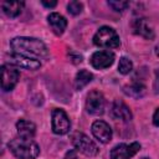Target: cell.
Segmentation results:
<instances>
[{"mask_svg": "<svg viewBox=\"0 0 159 159\" xmlns=\"http://www.w3.org/2000/svg\"><path fill=\"white\" fill-rule=\"evenodd\" d=\"M10 46L15 52H27L36 56H47L48 51L45 43L35 37H15L10 41Z\"/></svg>", "mask_w": 159, "mask_h": 159, "instance_id": "cell-1", "label": "cell"}, {"mask_svg": "<svg viewBox=\"0 0 159 159\" xmlns=\"http://www.w3.org/2000/svg\"><path fill=\"white\" fill-rule=\"evenodd\" d=\"M9 149L19 159H35L40 154V148L32 139L21 137L10 140Z\"/></svg>", "mask_w": 159, "mask_h": 159, "instance_id": "cell-2", "label": "cell"}, {"mask_svg": "<svg viewBox=\"0 0 159 159\" xmlns=\"http://www.w3.org/2000/svg\"><path fill=\"white\" fill-rule=\"evenodd\" d=\"M93 43L102 48H117L120 45L119 36L109 26H102L93 36Z\"/></svg>", "mask_w": 159, "mask_h": 159, "instance_id": "cell-3", "label": "cell"}, {"mask_svg": "<svg viewBox=\"0 0 159 159\" xmlns=\"http://www.w3.org/2000/svg\"><path fill=\"white\" fill-rule=\"evenodd\" d=\"M72 144L77 150H80L87 157H94L98 154V147L96 145V143L83 133H80V132L73 133Z\"/></svg>", "mask_w": 159, "mask_h": 159, "instance_id": "cell-4", "label": "cell"}, {"mask_svg": "<svg viewBox=\"0 0 159 159\" xmlns=\"http://www.w3.org/2000/svg\"><path fill=\"white\" fill-rule=\"evenodd\" d=\"M20 78V72L17 68L9 66V65H2L1 66V88L2 91H11L17 81Z\"/></svg>", "mask_w": 159, "mask_h": 159, "instance_id": "cell-5", "label": "cell"}, {"mask_svg": "<svg viewBox=\"0 0 159 159\" xmlns=\"http://www.w3.org/2000/svg\"><path fill=\"white\" fill-rule=\"evenodd\" d=\"M104 97L101 92L98 91H92L87 96L86 101V109L88 113L93 116H99L104 112Z\"/></svg>", "mask_w": 159, "mask_h": 159, "instance_id": "cell-6", "label": "cell"}, {"mask_svg": "<svg viewBox=\"0 0 159 159\" xmlns=\"http://www.w3.org/2000/svg\"><path fill=\"white\" fill-rule=\"evenodd\" d=\"M140 149V144L134 142L130 144H118L111 150V159H130Z\"/></svg>", "mask_w": 159, "mask_h": 159, "instance_id": "cell-7", "label": "cell"}, {"mask_svg": "<svg viewBox=\"0 0 159 159\" xmlns=\"http://www.w3.org/2000/svg\"><path fill=\"white\" fill-rule=\"evenodd\" d=\"M71 128L70 119L65 111L53 109L52 112V130L56 134H66Z\"/></svg>", "mask_w": 159, "mask_h": 159, "instance_id": "cell-8", "label": "cell"}, {"mask_svg": "<svg viewBox=\"0 0 159 159\" xmlns=\"http://www.w3.org/2000/svg\"><path fill=\"white\" fill-rule=\"evenodd\" d=\"M89 61H91V65L97 70L107 68L113 65L114 53L111 51H97L91 56Z\"/></svg>", "mask_w": 159, "mask_h": 159, "instance_id": "cell-9", "label": "cell"}, {"mask_svg": "<svg viewBox=\"0 0 159 159\" xmlns=\"http://www.w3.org/2000/svg\"><path fill=\"white\" fill-rule=\"evenodd\" d=\"M10 63H12L17 67L26 68V70H37L41 66L40 61H37L35 58H30V57L21 55L19 52L10 53Z\"/></svg>", "mask_w": 159, "mask_h": 159, "instance_id": "cell-10", "label": "cell"}, {"mask_svg": "<svg viewBox=\"0 0 159 159\" xmlns=\"http://www.w3.org/2000/svg\"><path fill=\"white\" fill-rule=\"evenodd\" d=\"M92 133L101 143H108L112 139V129L103 120H96L92 124Z\"/></svg>", "mask_w": 159, "mask_h": 159, "instance_id": "cell-11", "label": "cell"}, {"mask_svg": "<svg viewBox=\"0 0 159 159\" xmlns=\"http://www.w3.org/2000/svg\"><path fill=\"white\" fill-rule=\"evenodd\" d=\"M112 116L116 119H120L124 122H128L132 119V112L129 107L120 99H117L112 106Z\"/></svg>", "mask_w": 159, "mask_h": 159, "instance_id": "cell-12", "label": "cell"}, {"mask_svg": "<svg viewBox=\"0 0 159 159\" xmlns=\"http://www.w3.org/2000/svg\"><path fill=\"white\" fill-rule=\"evenodd\" d=\"M47 20H48V25L51 26L52 31L57 36H60L65 32V30L67 27V20L62 15H60L58 12H51L48 15Z\"/></svg>", "mask_w": 159, "mask_h": 159, "instance_id": "cell-13", "label": "cell"}, {"mask_svg": "<svg viewBox=\"0 0 159 159\" xmlns=\"http://www.w3.org/2000/svg\"><path fill=\"white\" fill-rule=\"evenodd\" d=\"M134 32L144 39H154V30L147 19H137L134 22Z\"/></svg>", "mask_w": 159, "mask_h": 159, "instance_id": "cell-14", "label": "cell"}, {"mask_svg": "<svg viewBox=\"0 0 159 159\" xmlns=\"http://www.w3.org/2000/svg\"><path fill=\"white\" fill-rule=\"evenodd\" d=\"M16 129H17V134L21 138H26V139H32L35 133H36V125L26 119H20L16 123Z\"/></svg>", "mask_w": 159, "mask_h": 159, "instance_id": "cell-15", "label": "cell"}, {"mask_svg": "<svg viewBox=\"0 0 159 159\" xmlns=\"http://www.w3.org/2000/svg\"><path fill=\"white\" fill-rule=\"evenodd\" d=\"M24 7L22 1H2L1 2V9L4 14L9 17H16Z\"/></svg>", "mask_w": 159, "mask_h": 159, "instance_id": "cell-16", "label": "cell"}, {"mask_svg": "<svg viewBox=\"0 0 159 159\" xmlns=\"http://www.w3.org/2000/svg\"><path fill=\"white\" fill-rule=\"evenodd\" d=\"M123 91L127 96L129 97H133V98H140L144 96L145 93V86L142 83V82H138V81H134L132 82L130 84H127L123 87Z\"/></svg>", "mask_w": 159, "mask_h": 159, "instance_id": "cell-17", "label": "cell"}, {"mask_svg": "<svg viewBox=\"0 0 159 159\" xmlns=\"http://www.w3.org/2000/svg\"><path fill=\"white\" fill-rule=\"evenodd\" d=\"M93 76L89 71L87 70H81L77 75H76V80H75V87L76 89H82L84 86H87L91 81H92Z\"/></svg>", "mask_w": 159, "mask_h": 159, "instance_id": "cell-18", "label": "cell"}, {"mask_svg": "<svg viewBox=\"0 0 159 159\" xmlns=\"http://www.w3.org/2000/svg\"><path fill=\"white\" fill-rule=\"evenodd\" d=\"M133 70V63L130 60H128L127 57H122L119 60V63H118V71L122 73V75H128L130 71Z\"/></svg>", "mask_w": 159, "mask_h": 159, "instance_id": "cell-19", "label": "cell"}, {"mask_svg": "<svg viewBox=\"0 0 159 159\" xmlns=\"http://www.w3.org/2000/svg\"><path fill=\"white\" fill-rule=\"evenodd\" d=\"M108 5L114 10V11H123L125 10L128 6H129V2L128 1H118V0H109L108 1Z\"/></svg>", "mask_w": 159, "mask_h": 159, "instance_id": "cell-20", "label": "cell"}, {"mask_svg": "<svg viewBox=\"0 0 159 159\" xmlns=\"http://www.w3.org/2000/svg\"><path fill=\"white\" fill-rule=\"evenodd\" d=\"M67 9H68V12L71 15H78L82 9H83V5L80 2V1H71L68 5H67Z\"/></svg>", "mask_w": 159, "mask_h": 159, "instance_id": "cell-21", "label": "cell"}, {"mask_svg": "<svg viewBox=\"0 0 159 159\" xmlns=\"http://www.w3.org/2000/svg\"><path fill=\"white\" fill-rule=\"evenodd\" d=\"M63 159H77V154H76L75 150H70V152L66 153V155H65Z\"/></svg>", "mask_w": 159, "mask_h": 159, "instance_id": "cell-22", "label": "cell"}, {"mask_svg": "<svg viewBox=\"0 0 159 159\" xmlns=\"http://www.w3.org/2000/svg\"><path fill=\"white\" fill-rule=\"evenodd\" d=\"M153 123L159 127V108H157V111L154 112V116H153Z\"/></svg>", "mask_w": 159, "mask_h": 159, "instance_id": "cell-23", "label": "cell"}, {"mask_svg": "<svg viewBox=\"0 0 159 159\" xmlns=\"http://www.w3.org/2000/svg\"><path fill=\"white\" fill-rule=\"evenodd\" d=\"M41 2H42V5L46 6V7H55V6L57 5L56 1H46V0H42Z\"/></svg>", "mask_w": 159, "mask_h": 159, "instance_id": "cell-24", "label": "cell"}, {"mask_svg": "<svg viewBox=\"0 0 159 159\" xmlns=\"http://www.w3.org/2000/svg\"><path fill=\"white\" fill-rule=\"evenodd\" d=\"M159 91V71L155 72V92Z\"/></svg>", "mask_w": 159, "mask_h": 159, "instance_id": "cell-25", "label": "cell"}, {"mask_svg": "<svg viewBox=\"0 0 159 159\" xmlns=\"http://www.w3.org/2000/svg\"><path fill=\"white\" fill-rule=\"evenodd\" d=\"M155 53H157V56L159 57V45H158V46L155 47Z\"/></svg>", "mask_w": 159, "mask_h": 159, "instance_id": "cell-26", "label": "cell"}, {"mask_svg": "<svg viewBox=\"0 0 159 159\" xmlns=\"http://www.w3.org/2000/svg\"><path fill=\"white\" fill-rule=\"evenodd\" d=\"M140 159H149V158H140Z\"/></svg>", "mask_w": 159, "mask_h": 159, "instance_id": "cell-27", "label": "cell"}]
</instances>
